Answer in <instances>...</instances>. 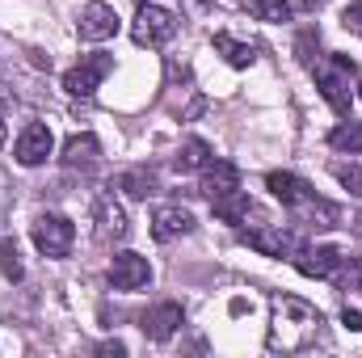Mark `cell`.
<instances>
[{
	"mask_svg": "<svg viewBox=\"0 0 362 358\" xmlns=\"http://www.w3.org/2000/svg\"><path fill=\"white\" fill-rule=\"evenodd\" d=\"M320 333V312L295 295H274L270 299V333H266V346L274 354H295V350H308Z\"/></svg>",
	"mask_w": 362,
	"mask_h": 358,
	"instance_id": "6da1fadb",
	"label": "cell"
},
{
	"mask_svg": "<svg viewBox=\"0 0 362 358\" xmlns=\"http://www.w3.org/2000/svg\"><path fill=\"white\" fill-rule=\"evenodd\" d=\"M312 72H316V85L325 93V101L337 114H350V72H354V59L350 55H329V59H316Z\"/></svg>",
	"mask_w": 362,
	"mask_h": 358,
	"instance_id": "7a4b0ae2",
	"label": "cell"
},
{
	"mask_svg": "<svg viewBox=\"0 0 362 358\" xmlns=\"http://www.w3.org/2000/svg\"><path fill=\"white\" fill-rule=\"evenodd\" d=\"M173 34H177V17H173L169 8H160V4H139V13H135V21H131V38H135L139 47H165V42H173Z\"/></svg>",
	"mask_w": 362,
	"mask_h": 358,
	"instance_id": "3957f363",
	"label": "cell"
},
{
	"mask_svg": "<svg viewBox=\"0 0 362 358\" xmlns=\"http://www.w3.org/2000/svg\"><path fill=\"white\" fill-rule=\"evenodd\" d=\"M30 236H34V245H38L42 258H68L72 253V241H76V228L64 215H38Z\"/></svg>",
	"mask_w": 362,
	"mask_h": 358,
	"instance_id": "277c9868",
	"label": "cell"
},
{
	"mask_svg": "<svg viewBox=\"0 0 362 358\" xmlns=\"http://www.w3.org/2000/svg\"><path fill=\"white\" fill-rule=\"evenodd\" d=\"M110 68H114L110 55H85V59L64 76V89L72 93V97H93V93L101 89V81L110 76Z\"/></svg>",
	"mask_w": 362,
	"mask_h": 358,
	"instance_id": "5b68a950",
	"label": "cell"
},
{
	"mask_svg": "<svg viewBox=\"0 0 362 358\" xmlns=\"http://www.w3.org/2000/svg\"><path fill=\"white\" fill-rule=\"evenodd\" d=\"M51 148H55V135H51V127H42V122H30V127L17 135V144H13V156H17V165L34 169V165H42V161L51 156Z\"/></svg>",
	"mask_w": 362,
	"mask_h": 358,
	"instance_id": "8992f818",
	"label": "cell"
},
{
	"mask_svg": "<svg viewBox=\"0 0 362 358\" xmlns=\"http://www.w3.org/2000/svg\"><path fill=\"white\" fill-rule=\"evenodd\" d=\"M76 30H81L85 42H105V38H114V34H118V13H114V4H101V0L85 4L81 17H76Z\"/></svg>",
	"mask_w": 362,
	"mask_h": 358,
	"instance_id": "52a82bcc",
	"label": "cell"
},
{
	"mask_svg": "<svg viewBox=\"0 0 362 358\" xmlns=\"http://www.w3.org/2000/svg\"><path fill=\"white\" fill-rule=\"evenodd\" d=\"M148 278H152L148 258H139V253H114V262H110L114 291H139V287H148Z\"/></svg>",
	"mask_w": 362,
	"mask_h": 358,
	"instance_id": "ba28073f",
	"label": "cell"
},
{
	"mask_svg": "<svg viewBox=\"0 0 362 358\" xmlns=\"http://www.w3.org/2000/svg\"><path fill=\"white\" fill-rule=\"evenodd\" d=\"M341 249H333V245H316V249H299V258H295V270L299 274H308V278H333L337 270H341Z\"/></svg>",
	"mask_w": 362,
	"mask_h": 358,
	"instance_id": "9c48e42d",
	"label": "cell"
},
{
	"mask_svg": "<svg viewBox=\"0 0 362 358\" xmlns=\"http://www.w3.org/2000/svg\"><path fill=\"white\" fill-rule=\"evenodd\" d=\"M185 232H194V215H189L185 207H160V211L152 215V236H156L160 245L177 241Z\"/></svg>",
	"mask_w": 362,
	"mask_h": 358,
	"instance_id": "30bf717a",
	"label": "cell"
},
{
	"mask_svg": "<svg viewBox=\"0 0 362 358\" xmlns=\"http://www.w3.org/2000/svg\"><path fill=\"white\" fill-rule=\"evenodd\" d=\"M198 190H202L206 198H223V194L240 190V169H236V165H228V161H211V165L202 169Z\"/></svg>",
	"mask_w": 362,
	"mask_h": 358,
	"instance_id": "8fae6325",
	"label": "cell"
},
{
	"mask_svg": "<svg viewBox=\"0 0 362 358\" xmlns=\"http://www.w3.org/2000/svg\"><path fill=\"white\" fill-rule=\"evenodd\" d=\"M266 185H270V194L282 202V207H308V202L316 198L312 185H308L303 178H295V173H270Z\"/></svg>",
	"mask_w": 362,
	"mask_h": 358,
	"instance_id": "7c38bea8",
	"label": "cell"
},
{
	"mask_svg": "<svg viewBox=\"0 0 362 358\" xmlns=\"http://www.w3.org/2000/svg\"><path fill=\"white\" fill-rule=\"evenodd\" d=\"M177 329H181V308L177 304H156V308L144 316V333H148L152 342H169Z\"/></svg>",
	"mask_w": 362,
	"mask_h": 358,
	"instance_id": "4fadbf2b",
	"label": "cell"
},
{
	"mask_svg": "<svg viewBox=\"0 0 362 358\" xmlns=\"http://www.w3.org/2000/svg\"><path fill=\"white\" fill-rule=\"evenodd\" d=\"M127 211L114 202V198H101L97 202V232H101V241H122L127 236Z\"/></svg>",
	"mask_w": 362,
	"mask_h": 358,
	"instance_id": "5bb4252c",
	"label": "cell"
},
{
	"mask_svg": "<svg viewBox=\"0 0 362 358\" xmlns=\"http://www.w3.org/2000/svg\"><path fill=\"white\" fill-rule=\"evenodd\" d=\"M101 156V144H97V135H72L68 144H64V165L68 169H89L93 161Z\"/></svg>",
	"mask_w": 362,
	"mask_h": 358,
	"instance_id": "9a60e30c",
	"label": "cell"
},
{
	"mask_svg": "<svg viewBox=\"0 0 362 358\" xmlns=\"http://www.w3.org/2000/svg\"><path fill=\"white\" fill-rule=\"evenodd\" d=\"M245 245L257 249V253H266V258H282V253L295 249V241H291L286 232H270V228H253V232H245Z\"/></svg>",
	"mask_w": 362,
	"mask_h": 358,
	"instance_id": "2e32d148",
	"label": "cell"
},
{
	"mask_svg": "<svg viewBox=\"0 0 362 358\" xmlns=\"http://www.w3.org/2000/svg\"><path fill=\"white\" fill-rule=\"evenodd\" d=\"M215 51H219L232 68H249V64L257 59V47H253V42H240V38H232V34H215Z\"/></svg>",
	"mask_w": 362,
	"mask_h": 358,
	"instance_id": "e0dca14e",
	"label": "cell"
},
{
	"mask_svg": "<svg viewBox=\"0 0 362 358\" xmlns=\"http://www.w3.org/2000/svg\"><path fill=\"white\" fill-rule=\"evenodd\" d=\"M211 207H215V215H219L223 224H240V219H249V211H253V202H249L245 190H232V194H223V198H211Z\"/></svg>",
	"mask_w": 362,
	"mask_h": 358,
	"instance_id": "ac0fdd59",
	"label": "cell"
},
{
	"mask_svg": "<svg viewBox=\"0 0 362 358\" xmlns=\"http://www.w3.org/2000/svg\"><path fill=\"white\" fill-rule=\"evenodd\" d=\"M215 156H211V144L206 139H185L177 152V173H194V169H206Z\"/></svg>",
	"mask_w": 362,
	"mask_h": 358,
	"instance_id": "d6986e66",
	"label": "cell"
},
{
	"mask_svg": "<svg viewBox=\"0 0 362 358\" xmlns=\"http://www.w3.org/2000/svg\"><path fill=\"white\" fill-rule=\"evenodd\" d=\"M240 4H245V13L257 17V21H270V25L291 21V4H286V0H240Z\"/></svg>",
	"mask_w": 362,
	"mask_h": 358,
	"instance_id": "ffe728a7",
	"label": "cell"
},
{
	"mask_svg": "<svg viewBox=\"0 0 362 358\" xmlns=\"http://www.w3.org/2000/svg\"><path fill=\"white\" fill-rule=\"evenodd\" d=\"M329 148H337V152H362V122H341V127H333L329 131Z\"/></svg>",
	"mask_w": 362,
	"mask_h": 358,
	"instance_id": "44dd1931",
	"label": "cell"
},
{
	"mask_svg": "<svg viewBox=\"0 0 362 358\" xmlns=\"http://www.w3.org/2000/svg\"><path fill=\"white\" fill-rule=\"evenodd\" d=\"M0 274L8 278V282H21V258H17V245L13 241H0Z\"/></svg>",
	"mask_w": 362,
	"mask_h": 358,
	"instance_id": "7402d4cb",
	"label": "cell"
},
{
	"mask_svg": "<svg viewBox=\"0 0 362 358\" xmlns=\"http://www.w3.org/2000/svg\"><path fill=\"white\" fill-rule=\"evenodd\" d=\"M122 190L131 194V198H148V194H156V178L152 173H122Z\"/></svg>",
	"mask_w": 362,
	"mask_h": 358,
	"instance_id": "603a6c76",
	"label": "cell"
},
{
	"mask_svg": "<svg viewBox=\"0 0 362 358\" xmlns=\"http://www.w3.org/2000/svg\"><path fill=\"white\" fill-rule=\"evenodd\" d=\"M316 51H320V34H316V30H303V34L295 38V55H299V64L312 68V64H316Z\"/></svg>",
	"mask_w": 362,
	"mask_h": 358,
	"instance_id": "cb8c5ba5",
	"label": "cell"
},
{
	"mask_svg": "<svg viewBox=\"0 0 362 358\" xmlns=\"http://www.w3.org/2000/svg\"><path fill=\"white\" fill-rule=\"evenodd\" d=\"M333 178L341 181L354 198H362V165H333Z\"/></svg>",
	"mask_w": 362,
	"mask_h": 358,
	"instance_id": "d4e9b609",
	"label": "cell"
},
{
	"mask_svg": "<svg viewBox=\"0 0 362 358\" xmlns=\"http://www.w3.org/2000/svg\"><path fill=\"white\" fill-rule=\"evenodd\" d=\"M341 25H346L350 34H358V38H362V0L346 4V13H341Z\"/></svg>",
	"mask_w": 362,
	"mask_h": 358,
	"instance_id": "484cf974",
	"label": "cell"
},
{
	"mask_svg": "<svg viewBox=\"0 0 362 358\" xmlns=\"http://www.w3.org/2000/svg\"><path fill=\"white\" fill-rule=\"evenodd\" d=\"M341 321H346V329H354V333L362 329V312H358V308H346V312H341Z\"/></svg>",
	"mask_w": 362,
	"mask_h": 358,
	"instance_id": "4316f807",
	"label": "cell"
},
{
	"mask_svg": "<svg viewBox=\"0 0 362 358\" xmlns=\"http://www.w3.org/2000/svg\"><path fill=\"white\" fill-rule=\"evenodd\" d=\"M101 354H127V346H122V342H105Z\"/></svg>",
	"mask_w": 362,
	"mask_h": 358,
	"instance_id": "83f0119b",
	"label": "cell"
},
{
	"mask_svg": "<svg viewBox=\"0 0 362 358\" xmlns=\"http://www.w3.org/2000/svg\"><path fill=\"white\" fill-rule=\"evenodd\" d=\"M295 4H299V8H308V13H316V8H320V4H329V0H295Z\"/></svg>",
	"mask_w": 362,
	"mask_h": 358,
	"instance_id": "f1b7e54d",
	"label": "cell"
},
{
	"mask_svg": "<svg viewBox=\"0 0 362 358\" xmlns=\"http://www.w3.org/2000/svg\"><path fill=\"white\" fill-rule=\"evenodd\" d=\"M0 148H4V122H0Z\"/></svg>",
	"mask_w": 362,
	"mask_h": 358,
	"instance_id": "f546056e",
	"label": "cell"
},
{
	"mask_svg": "<svg viewBox=\"0 0 362 358\" xmlns=\"http://www.w3.org/2000/svg\"><path fill=\"white\" fill-rule=\"evenodd\" d=\"M358 93H362V76H358Z\"/></svg>",
	"mask_w": 362,
	"mask_h": 358,
	"instance_id": "4dcf8cb0",
	"label": "cell"
},
{
	"mask_svg": "<svg viewBox=\"0 0 362 358\" xmlns=\"http://www.w3.org/2000/svg\"><path fill=\"white\" fill-rule=\"evenodd\" d=\"M202 4H206V0H202Z\"/></svg>",
	"mask_w": 362,
	"mask_h": 358,
	"instance_id": "1f68e13d",
	"label": "cell"
}]
</instances>
